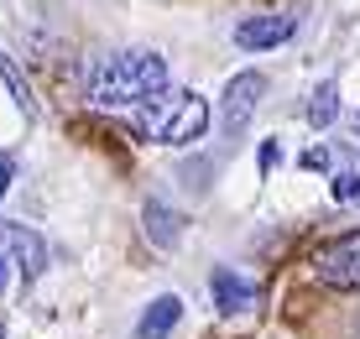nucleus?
Segmentation results:
<instances>
[{"mask_svg": "<svg viewBox=\"0 0 360 339\" xmlns=\"http://www.w3.org/2000/svg\"><path fill=\"white\" fill-rule=\"evenodd\" d=\"M0 293H6V256H0Z\"/></svg>", "mask_w": 360, "mask_h": 339, "instance_id": "16", "label": "nucleus"}, {"mask_svg": "<svg viewBox=\"0 0 360 339\" xmlns=\"http://www.w3.org/2000/svg\"><path fill=\"white\" fill-rule=\"evenodd\" d=\"M178 319H183V303H178L172 293L152 298V308H146L141 324H136V339H167L172 329H178Z\"/></svg>", "mask_w": 360, "mask_h": 339, "instance_id": "7", "label": "nucleus"}, {"mask_svg": "<svg viewBox=\"0 0 360 339\" xmlns=\"http://www.w3.org/2000/svg\"><path fill=\"white\" fill-rule=\"evenodd\" d=\"M157 89H167V63L146 47H131V53H110L94 63L89 73V99L99 110H115V105H141Z\"/></svg>", "mask_w": 360, "mask_h": 339, "instance_id": "1", "label": "nucleus"}, {"mask_svg": "<svg viewBox=\"0 0 360 339\" xmlns=\"http://www.w3.org/2000/svg\"><path fill=\"white\" fill-rule=\"evenodd\" d=\"M0 256L6 267H21V277H37L47 267V245L32 224H16V219H0Z\"/></svg>", "mask_w": 360, "mask_h": 339, "instance_id": "4", "label": "nucleus"}, {"mask_svg": "<svg viewBox=\"0 0 360 339\" xmlns=\"http://www.w3.org/2000/svg\"><path fill=\"white\" fill-rule=\"evenodd\" d=\"M262 94H266V79H262V73H235V79H230V89H225V131H230V136L251 125Z\"/></svg>", "mask_w": 360, "mask_h": 339, "instance_id": "5", "label": "nucleus"}, {"mask_svg": "<svg viewBox=\"0 0 360 339\" xmlns=\"http://www.w3.org/2000/svg\"><path fill=\"white\" fill-rule=\"evenodd\" d=\"M314 271H319V282H329V287H360V230L319 245L314 250Z\"/></svg>", "mask_w": 360, "mask_h": 339, "instance_id": "3", "label": "nucleus"}, {"mask_svg": "<svg viewBox=\"0 0 360 339\" xmlns=\"http://www.w3.org/2000/svg\"><path fill=\"white\" fill-rule=\"evenodd\" d=\"M214 303H219V313H240L256 303V287L245 277H235V271H214Z\"/></svg>", "mask_w": 360, "mask_h": 339, "instance_id": "8", "label": "nucleus"}, {"mask_svg": "<svg viewBox=\"0 0 360 339\" xmlns=\"http://www.w3.org/2000/svg\"><path fill=\"white\" fill-rule=\"evenodd\" d=\"M146 230H152L157 245H178V215H172V209H162V204L146 209Z\"/></svg>", "mask_w": 360, "mask_h": 339, "instance_id": "9", "label": "nucleus"}, {"mask_svg": "<svg viewBox=\"0 0 360 339\" xmlns=\"http://www.w3.org/2000/svg\"><path fill=\"white\" fill-rule=\"evenodd\" d=\"M0 79H6V89H11V99H16V105L21 110H27V115H32V89H27V79H21V68H16V58H6V53H0Z\"/></svg>", "mask_w": 360, "mask_h": 339, "instance_id": "11", "label": "nucleus"}, {"mask_svg": "<svg viewBox=\"0 0 360 339\" xmlns=\"http://www.w3.org/2000/svg\"><path fill=\"white\" fill-rule=\"evenodd\" d=\"M6 188H11V162L0 157V198H6Z\"/></svg>", "mask_w": 360, "mask_h": 339, "instance_id": "15", "label": "nucleus"}, {"mask_svg": "<svg viewBox=\"0 0 360 339\" xmlns=\"http://www.w3.org/2000/svg\"><path fill=\"white\" fill-rule=\"evenodd\" d=\"M303 167H308V172H314V167H329V152H324V146H314V152H303Z\"/></svg>", "mask_w": 360, "mask_h": 339, "instance_id": "14", "label": "nucleus"}, {"mask_svg": "<svg viewBox=\"0 0 360 339\" xmlns=\"http://www.w3.org/2000/svg\"><path fill=\"white\" fill-rule=\"evenodd\" d=\"M209 131V99H198L193 89H157L152 99L136 105V136L162 146H188Z\"/></svg>", "mask_w": 360, "mask_h": 339, "instance_id": "2", "label": "nucleus"}, {"mask_svg": "<svg viewBox=\"0 0 360 339\" xmlns=\"http://www.w3.org/2000/svg\"><path fill=\"white\" fill-rule=\"evenodd\" d=\"M297 21L292 16H271V11H262V16H245L235 21V47H245V53H266V47L288 42Z\"/></svg>", "mask_w": 360, "mask_h": 339, "instance_id": "6", "label": "nucleus"}, {"mask_svg": "<svg viewBox=\"0 0 360 339\" xmlns=\"http://www.w3.org/2000/svg\"><path fill=\"white\" fill-rule=\"evenodd\" d=\"M334 198H340V204H355L360 198V172H340V178H334Z\"/></svg>", "mask_w": 360, "mask_h": 339, "instance_id": "12", "label": "nucleus"}, {"mask_svg": "<svg viewBox=\"0 0 360 339\" xmlns=\"http://www.w3.org/2000/svg\"><path fill=\"white\" fill-rule=\"evenodd\" d=\"M277 162H282V146H277V141H266V146H262V172H271Z\"/></svg>", "mask_w": 360, "mask_h": 339, "instance_id": "13", "label": "nucleus"}, {"mask_svg": "<svg viewBox=\"0 0 360 339\" xmlns=\"http://www.w3.org/2000/svg\"><path fill=\"white\" fill-rule=\"evenodd\" d=\"M334 115H340V89H334V84H319L314 105H308V120L324 131V125H334Z\"/></svg>", "mask_w": 360, "mask_h": 339, "instance_id": "10", "label": "nucleus"}]
</instances>
